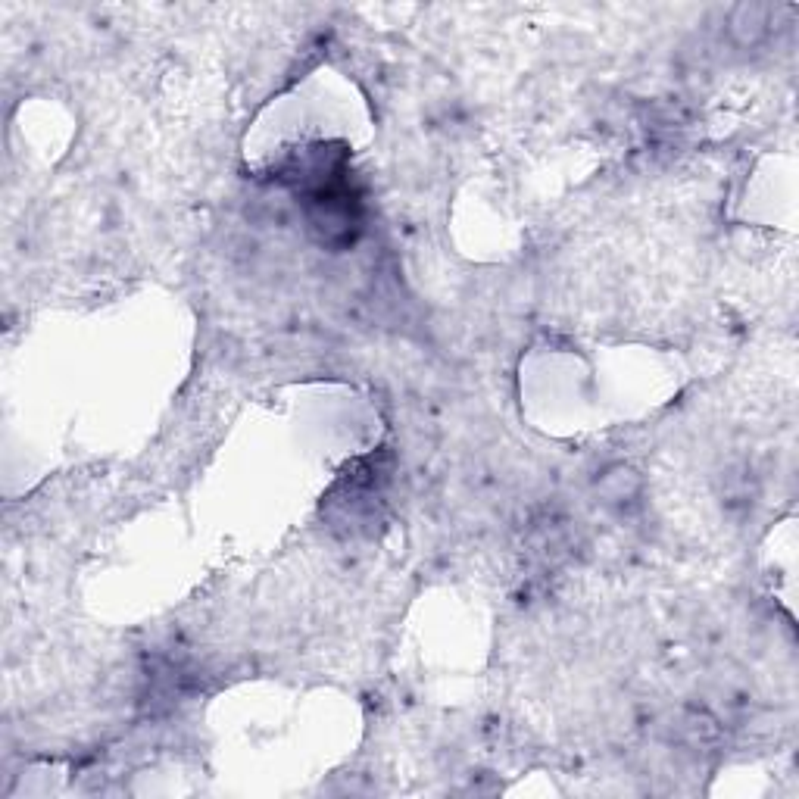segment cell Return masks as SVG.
<instances>
[{"instance_id": "obj_1", "label": "cell", "mask_w": 799, "mask_h": 799, "mask_svg": "<svg viewBox=\"0 0 799 799\" xmlns=\"http://www.w3.org/2000/svg\"><path fill=\"white\" fill-rule=\"evenodd\" d=\"M771 22V7H756V4H743L734 10L731 16V32L743 41V44H756Z\"/></svg>"}]
</instances>
